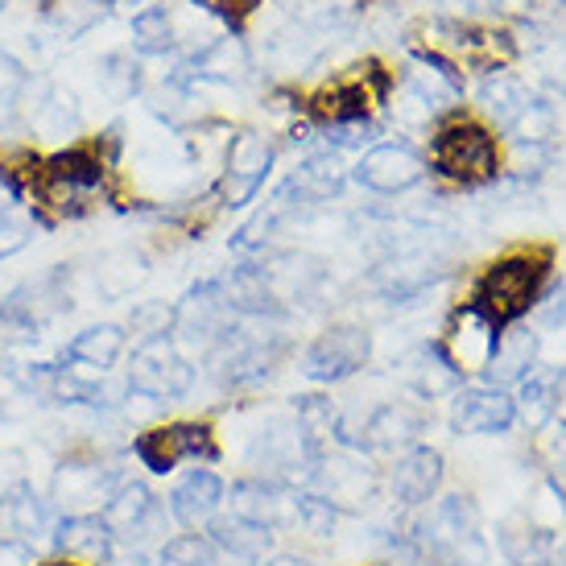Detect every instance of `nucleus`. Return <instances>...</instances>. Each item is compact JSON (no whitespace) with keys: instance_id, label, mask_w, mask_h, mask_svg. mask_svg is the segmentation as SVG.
<instances>
[{"instance_id":"obj_23","label":"nucleus","mask_w":566,"mask_h":566,"mask_svg":"<svg viewBox=\"0 0 566 566\" xmlns=\"http://www.w3.org/2000/svg\"><path fill=\"white\" fill-rule=\"evenodd\" d=\"M207 537H211V546L220 554H237V558H261V554L273 546V530H261V525H249V521L240 517H216L207 525Z\"/></svg>"},{"instance_id":"obj_3","label":"nucleus","mask_w":566,"mask_h":566,"mask_svg":"<svg viewBox=\"0 0 566 566\" xmlns=\"http://www.w3.org/2000/svg\"><path fill=\"white\" fill-rule=\"evenodd\" d=\"M430 161L442 178H451L459 187H480L488 178H496L501 158H496V142L484 125L475 120H455V125L439 128Z\"/></svg>"},{"instance_id":"obj_20","label":"nucleus","mask_w":566,"mask_h":566,"mask_svg":"<svg viewBox=\"0 0 566 566\" xmlns=\"http://www.w3.org/2000/svg\"><path fill=\"white\" fill-rule=\"evenodd\" d=\"M128 335L125 327L116 323H95V327H83L71 344H66V364H83V368H95V373H108L112 364L125 356Z\"/></svg>"},{"instance_id":"obj_34","label":"nucleus","mask_w":566,"mask_h":566,"mask_svg":"<svg viewBox=\"0 0 566 566\" xmlns=\"http://www.w3.org/2000/svg\"><path fill=\"white\" fill-rule=\"evenodd\" d=\"M294 517L302 521V530L311 537H331L335 534V521H339V509H335L327 496L298 492V496H294Z\"/></svg>"},{"instance_id":"obj_14","label":"nucleus","mask_w":566,"mask_h":566,"mask_svg":"<svg viewBox=\"0 0 566 566\" xmlns=\"http://www.w3.org/2000/svg\"><path fill=\"white\" fill-rule=\"evenodd\" d=\"M50 546L59 551V558H71V563L83 566H104L112 551V534L99 513H75V517H59L54 534H50Z\"/></svg>"},{"instance_id":"obj_13","label":"nucleus","mask_w":566,"mask_h":566,"mask_svg":"<svg viewBox=\"0 0 566 566\" xmlns=\"http://www.w3.org/2000/svg\"><path fill=\"white\" fill-rule=\"evenodd\" d=\"M496 344H501V331L492 327L475 306H463V311H455L451 335L439 347L447 352V360L455 364L459 373H472V368H488Z\"/></svg>"},{"instance_id":"obj_26","label":"nucleus","mask_w":566,"mask_h":566,"mask_svg":"<svg viewBox=\"0 0 566 566\" xmlns=\"http://www.w3.org/2000/svg\"><path fill=\"white\" fill-rule=\"evenodd\" d=\"M534 356H537V339L530 331H504L484 373H488V380H521V377H530Z\"/></svg>"},{"instance_id":"obj_30","label":"nucleus","mask_w":566,"mask_h":566,"mask_svg":"<svg viewBox=\"0 0 566 566\" xmlns=\"http://www.w3.org/2000/svg\"><path fill=\"white\" fill-rule=\"evenodd\" d=\"M158 566H216V546L207 534H178L161 542Z\"/></svg>"},{"instance_id":"obj_31","label":"nucleus","mask_w":566,"mask_h":566,"mask_svg":"<svg viewBox=\"0 0 566 566\" xmlns=\"http://www.w3.org/2000/svg\"><path fill=\"white\" fill-rule=\"evenodd\" d=\"M170 17H166V9H158V4H149V9H142V13L133 17V46L142 50V54H166L170 50Z\"/></svg>"},{"instance_id":"obj_25","label":"nucleus","mask_w":566,"mask_h":566,"mask_svg":"<svg viewBox=\"0 0 566 566\" xmlns=\"http://www.w3.org/2000/svg\"><path fill=\"white\" fill-rule=\"evenodd\" d=\"M406 377L422 397H439V394H451L459 380H463V373H459L455 364L447 360V352L434 344V347H422V352L409 360Z\"/></svg>"},{"instance_id":"obj_10","label":"nucleus","mask_w":566,"mask_h":566,"mask_svg":"<svg viewBox=\"0 0 566 566\" xmlns=\"http://www.w3.org/2000/svg\"><path fill=\"white\" fill-rule=\"evenodd\" d=\"M120 480H128V475L112 472V468H99V463H63V468L54 472V501L63 509V517L99 513Z\"/></svg>"},{"instance_id":"obj_18","label":"nucleus","mask_w":566,"mask_h":566,"mask_svg":"<svg viewBox=\"0 0 566 566\" xmlns=\"http://www.w3.org/2000/svg\"><path fill=\"white\" fill-rule=\"evenodd\" d=\"M389 484H394V496L401 504L422 509V504L434 501V492L442 484V455L434 447H409L406 455L397 459Z\"/></svg>"},{"instance_id":"obj_2","label":"nucleus","mask_w":566,"mask_h":566,"mask_svg":"<svg viewBox=\"0 0 566 566\" xmlns=\"http://www.w3.org/2000/svg\"><path fill=\"white\" fill-rule=\"evenodd\" d=\"M108 170L112 166L95 154V145H75L42 161V170L33 178V195L54 216L75 220L108 199Z\"/></svg>"},{"instance_id":"obj_17","label":"nucleus","mask_w":566,"mask_h":566,"mask_svg":"<svg viewBox=\"0 0 566 566\" xmlns=\"http://www.w3.org/2000/svg\"><path fill=\"white\" fill-rule=\"evenodd\" d=\"M426 430V413L422 409L406 406V401H389L380 406L368 422H364V434L356 439V447H368V451H397V447H413Z\"/></svg>"},{"instance_id":"obj_22","label":"nucleus","mask_w":566,"mask_h":566,"mask_svg":"<svg viewBox=\"0 0 566 566\" xmlns=\"http://www.w3.org/2000/svg\"><path fill=\"white\" fill-rule=\"evenodd\" d=\"M149 277V261H145L142 252L133 249H116L108 252L104 261H99V269H95V285H99V294L108 302H120L128 298L137 285Z\"/></svg>"},{"instance_id":"obj_40","label":"nucleus","mask_w":566,"mask_h":566,"mask_svg":"<svg viewBox=\"0 0 566 566\" xmlns=\"http://www.w3.org/2000/svg\"><path fill=\"white\" fill-rule=\"evenodd\" d=\"M0 566H38L33 563V546L21 537H0Z\"/></svg>"},{"instance_id":"obj_9","label":"nucleus","mask_w":566,"mask_h":566,"mask_svg":"<svg viewBox=\"0 0 566 566\" xmlns=\"http://www.w3.org/2000/svg\"><path fill=\"white\" fill-rule=\"evenodd\" d=\"M269 166H273V145L261 137V133H240L228 145V170H223L220 182V199L223 207H244L265 187Z\"/></svg>"},{"instance_id":"obj_37","label":"nucleus","mask_w":566,"mask_h":566,"mask_svg":"<svg viewBox=\"0 0 566 566\" xmlns=\"http://www.w3.org/2000/svg\"><path fill=\"white\" fill-rule=\"evenodd\" d=\"M30 240H33V223L25 220V216H17L13 207H4V211H0V261L21 252Z\"/></svg>"},{"instance_id":"obj_28","label":"nucleus","mask_w":566,"mask_h":566,"mask_svg":"<svg viewBox=\"0 0 566 566\" xmlns=\"http://www.w3.org/2000/svg\"><path fill=\"white\" fill-rule=\"evenodd\" d=\"M30 125L46 137H59L66 128L80 125V108H75V95L63 92V87H46L42 99H33L30 108Z\"/></svg>"},{"instance_id":"obj_44","label":"nucleus","mask_w":566,"mask_h":566,"mask_svg":"<svg viewBox=\"0 0 566 566\" xmlns=\"http://www.w3.org/2000/svg\"><path fill=\"white\" fill-rule=\"evenodd\" d=\"M0 9H4V0H0Z\"/></svg>"},{"instance_id":"obj_7","label":"nucleus","mask_w":566,"mask_h":566,"mask_svg":"<svg viewBox=\"0 0 566 566\" xmlns=\"http://www.w3.org/2000/svg\"><path fill=\"white\" fill-rule=\"evenodd\" d=\"M385 95H389V75L380 71V63H364L356 66V75L323 87L311 99V112L323 125H364Z\"/></svg>"},{"instance_id":"obj_6","label":"nucleus","mask_w":566,"mask_h":566,"mask_svg":"<svg viewBox=\"0 0 566 566\" xmlns=\"http://www.w3.org/2000/svg\"><path fill=\"white\" fill-rule=\"evenodd\" d=\"M99 517L108 525L112 542H125V546H142L154 542V537L166 534V504L142 484V480H120L116 492H112Z\"/></svg>"},{"instance_id":"obj_8","label":"nucleus","mask_w":566,"mask_h":566,"mask_svg":"<svg viewBox=\"0 0 566 566\" xmlns=\"http://www.w3.org/2000/svg\"><path fill=\"white\" fill-rule=\"evenodd\" d=\"M373 356V335L364 327H327L318 335L315 344L306 347V377L311 380H323V385H335V380H347L352 373H360L364 364Z\"/></svg>"},{"instance_id":"obj_15","label":"nucleus","mask_w":566,"mask_h":566,"mask_svg":"<svg viewBox=\"0 0 566 566\" xmlns=\"http://www.w3.org/2000/svg\"><path fill=\"white\" fill-rule=\"evenodd\" d=\"M442 33L451 38V46L463 54V63L475 71H501L517 59L513 33L488 30V25H463V21H442Z\"/></svg>"},{"instance_id":"obj_29","label":"nucleus","mask_w":566,"mask_h":566,"mask_svg":"<svg viewBox=\"0 0 566 566\" xmlns=\"http://www.w3.org/2000/svg\"><path fill=\"white\" fill-rule=\"evenodd\" d=\"M484 108L496 116V125H517L521 116L530 112V95L521 92L513 80L496 75V83L492 80L484 83Z\"/></svg>"},{"instance_id":"obj_39","label":"nucleus","mask_w":566,"mask_h":566,"mask_svg":"<svg viewBox=\"0 0 566 566\" xmlns=\"http://www.w3.org/2000/svg\"><path fill=\"white\" fill-rule=\"evenodd\" d=\"M25 484H30V475H25V459L13 455V451H4V455H0V504L13 501Z\"/></svg>"},{"instance_id":"obj_24","label":"nucleus","mask_w":566,"mask_h":566,"mask_svg":"<svg viewBox=\"0 0 566 566\" xmlns=\"http://www.w3.org/2000/svg\"><path fill=\"white\" fill-rule=\"evenodd\" d=\"M563 401V373L558 368H537L530 377H521V418L542 430L558 413Z\"/></svg>"},{"instance_id":"obj_21","label":"nucleus","mask_w":566,"mask_h":566,"mask_svg":"<svg viewBox=\"0 0 566 566\" xmlns=\"http://www.w3.org/2000/svg\"><path fill=\"white\" fill-rule=\"evenodd\" d=\"M4 517H9V525H13V534L21 537V542H30V546L33 542H42V537H50L54 534V525H59L54 504H50L46 496H38L30 484L4 504Z\"/></svg>"},{"instance_id":"obj_32","label":"nucleus","mask_w":566,"mask_h":566,"mask_svg":"<svg viewBox=\"0 0 566 566\" xmlns=\"http://www.w3.org/2000/svg\"><path fill=\"white\" fill-rule=\"evenodd\" d=\"M174 318H178V306L170 302H137L128 311V331L137 339H161V335H174Z\"/></svg>"},{"instance_id":"obj_27","label":"nucleus","mask_w":566,"mask_h":566,"mask_svg":"<svg viewBox=\"0 0 566 566\" xmlns=\"http://www.w3.org/2000/svg\"><path fill=\"white\" fill-rule=\"evenodd\" d=\"M108 9H112L108 0H54V4H46V25L59 33V38L75 42V38H83L92 25H99Z\"/></svg>"},{"instance_id":"obj_19","label":"nucleus","mask_w":566,"mask_h":566,"mask_svg":"<svg viewBox=\"0 0 566 566\" xmlns=\"http://www.w3.org/2000/svg\"><path fill=\"white\" fill-rule=\"evenodd\" d=\"M232 517L261 525V530H277L282 521L294 517V501H285V492L269 480H240L232 488Z\"/></svg>"},{"instance_id":"obj_4","label":"nucleus","mask_w":566,"mask_h":566,"mask_svg":"<svg viewBox=\"0 0 566 566\" xmlns=\"http://www.w3.org/2000/svg\"><path fill=\"white\" fill-rule=\"evenodd\" d=\"M128 394L145 397V401H178L195 389V364L178 352L170 335L161 339H145L137 344L133 360H128Z\"/></svg>"},{"instance_id":"obj_1","label":"nucleus","mask_w":566,"mask_h":566,"mask_svg":"<svg viewBox=\"0 0 566 566\" xmlns=\"http://www.w3.org/2000/svg\"><path fill=\"white\" fill-rule=\"evenodd\" d=\"M551 265H554L551 249L509 252V256L492 261V265L480 273V282H475L472 302H468V306H475V311H480V315H484L496 331L509 327V323H517V318L537 302Z\"/></svg>"},{"instance_id":"obj_12","label":"nucleus","mask_w":566,"mask_h":566,"mask_svg":"<svg viewBox=\"0 0 566 566\" xmlns=\"http://www.w3.org/2000/svg\"><path fill=\"white\" fill-rule=\"evenodd\" d=\"M228 501V488L216 472L195 468L170 488V517L187 530H203L220 517V504Z\"/></svg>"},{"instance_id":"obj_35","label":"nucleus","mask_w":566,"mask_h":566,"mask_svg":"<svg viewBox=\"0 0 566 566\" xmlns=\"http://www.w3.org/2000/svg\"><path fill=\"white\" fill-rule=\"evenodd\" d=\"M195 71L203 80H237L240 71H244V54H240L237 42H216V46H207L195 59Z\"/></svg>"},{"instance_id":"obj_11","label":"nucleus","mask_w":566,"mask_h":566,"mask_svg":"<svg viewBox=\"0 0 566 566\" xmlns=\"http://www.w3.org/2000/svg\"><path fill=\"white\" fill-rule=\"evenodd\" d=\"M426 178V161L409 149V145H377L356 161V182L377 195H401V190L418 187Z\"/></svg>"},{"instance_id":"obj_42","label":"nucleus","mask_w":566,"mask_h":566,"mask_svg":"<svg viewBox=\"0 0 566 566\" xmlns=\"http://www.w3.org/2000/svg\"><path fill=\"white\" fill-rule=\"evenodd\" d=\"M265 566H315V563H306V558H294V554H277V558H269Z\"/></svg>"},{"instance_id":"obj_33","label":"nucleus","mask_w":566,"mask_h":566,"mask_svg":"<svg viewBox=\"0 0 566 566\" xmlns=\"http://www.w3.org/2000/svg\"><path fill=\"white\" fill-rule=\"evenodd\" d=\"M99 87L112 95V99H133V92L142 87V66L133 54H108L99 63Z\"/></svg>"},{"instance_id":"obj_41","label":"nucleus","mask_w":566,"mask_h":566,"mask_svg":"<svg viewBox=\"0 0 566 566\" xmlns=\"http://www.w3.org/2000/svg\"><path fill=\"white\" fill-rule=\"evenodd\" d=\"M542 318L551 327H566V282L551 294V302H542Z\"/></svg>"},{"instance_id":"obj_38","label":"nucleus","mask_w":566,"mask_h":566,"mask_svg":"<svg viewBox=\"0 0 566 566\" xmlns=\"http://www.w3.org/2000/svg\"><path fill=\"white\" fill-rule=\"evenodd\" d=\"M195 4L207 9V13H216L220 21H228L232 30H244V21L256 13V4H261V0H195Z\"/></svg>"},{"instance_id":"obj_36","label":"nucleus","mask_w":566,"mask_h":566,"mask_svg":"<svg viewBox=\"0 0 566 566\" xmlns=\"http://www.w3.org/2000/svg\"><path fill=\"white\" fill-rule=\"evenodd\" d=\"M25 92H30V71L17 63L13 54L0 50V120H9L21 108Z\"/></svg>"},{"instance_id":"obj_5","label":"nucleus","mask_w":566,"mask_h":566,"mask_svg":"<svg viewBox=\"0 0 566 566\" xmlns=\"http://www.w3.org/2000/svg\"><path fill=\"white\" fill-rule=\"evenodd\" d=\"M133 455L154 475H170L182 463H216L220 442L207 422H166L133 439Z\"/></svg>"},{"instance_id":"obj_43","label":"nucleus","mask_w":566,"mask_h":566,"mask_svg":"<svg viewBox=\"0 0 566 566\" xmlns=\"http://www.w3.org/2000/svg\"><path fill=\"white\" fill-rule=\"evenodd\" d=\"M38 566H83V563H71V558H50V563H38Z\"/></svg>"},{"instance_id":"obj_16","label":"nucleus","mask_w":566,"mask_h":566,"mask_svg":"<svg viewBox=\"0 0 566 566\" xmlns=\"http://www.w3.org/2000/svg\"><path fill=\"white\" fill-rule=\"evenodd\" d=\"M513 422H517V401L501 389H468L451 413L459 434H504Z\"/></svg>"}]
</instances>
